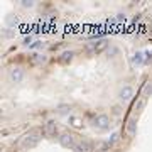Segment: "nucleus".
Here are the masks:
<instances>
[{
	"instance_id": "4468645a",
	"label": "nucleus",
	"mask_w": 152,
	"mask_h": 152,
	"mask_svg": "<svg viewBox=\"0 0 152 152\" xmlns=\"http://www.w3.org/2000/svg\"><path fill=\"white\" fill-rule=\"evenodd\" d=\"M144 105H145V100L142 98V100H140V102H139V103L135 105V110H137V112H140L142 108H144Z\"/></svg>"
},
{
	"instance_id": "39448f33",
	"label": "nucleus",
	"mask_w": 152,
	"mask_h": 152,
	"mask_svg": "<svg viewBox=\"0 0 152 152\" xmlns=\"http://www.w3.org/2000/svg\"><path fill=\"white\" fill-rule=\"evenodd\" d=\"M132 97H134V90H132V86H129V85H125L124 88L120 90V93H118V98L122 102H129Z\"/></svg>"
},
{
	"instance_id": "2eb2a0df",
	"label": "nucleus",
	"mask_w": 152,
	"mask_h": 152,
	"mask_svg": "<svg viewBox=\"0 0 152 152\" xmlns=\"http://www.w3.org/2000/svg\"><path fill=\"white\" fill-rule=\"evenodd\" d=\"M22 5H24V7H32V5H34V4H32V2H22Z\"/></svg>"
},
{
	"instance_id": "dca6fc26",
	"label": "nucleus",
	"mask_w": 152,
	"mask_h": 152,
	"mask_svg": "<svg viewBox=\"0 0 152 152\" xmlns=\"http://www.w3.org/2000/svg\"><path fill=\"white\" fill-rule=\"evenodd\" d=\"M31 41H32V39H31V36H29V37H26V39H24V44H29Z\"/></svg>"
},
{
	"instance_id": "20e7f679",
	"label": "nucleus",
	"mask_w": 152,
	"mask_h": 152,
	"mask_svg": "<svg viewBox=\"0 0 152 152\" xmlns=\"http://www.w3.org/2000/svg\"><path fill=\"white\" fill-rule=\"evenodd\" d=\"M9 78H10V81H12V83H21L22 78H24V71H22L21 68L10 69V73H9Z\"/></svg>"
},
{
	"instance_id": "1a4fd4ad",
	"label": "nucleus",
	"mask_w": 152,
	"mask_h": 152,
	"mask_svg": "<svg viewBox=\"0 0 152 152\" xmlns=\"http://www.w3.org/2000/svg\"><path fill=\"white\" fill-rule=\"evenodd\" d=\"M69 122H71V125H73V127H76V129H80V127L83 125V122H81L78 117H69Z\"/></svg>"
},
{
	"instance_id": "6e6552de",
	"label": "nucleus",
	"mask_w": 152,
	"mask_h": 152,
	"mask_svg": "<svg viewBox=\"0 0 152 152\" xmlns=\"http://www.w3.org/2000/svg\"><path fill=\"white\" fill-rule=\"evenodd\" d=\"M44 132L48 134L49 137H53V135H56V132H58V127H56L54 122H48L46 127H44Z\"/></svg>"
},
{
	"instance_id": "f8f14e48",
	"label": "nucleus",
	"mask_w": 152,
	"mask_h": 152,
	"mask_svg": "<svg viewBox=\"0 0 152 152\" xmlns=\"http://www.w3.org/2000/svg\"><path fill=\"white\" fill-rule=\"evenodd\" d=\"M134 63L135 64H142V54L140 53H137V54L134 56Z\"/></svg>"
},
{
	"instance_id": "0eeeda50",
	"label": "nucleus",
	"mask_w": 152,
	"mask_h": 152,
	"mask_svg": "<svg viewBox=\"0 0 152 152\" xmlns=\"http://www.w3.org/2000/svg\"><path fill=\"white\" fill-rule=\"evenodd\" d=\"M135 132H137V120H135V118H130L129 124H127V134H129V135H135Z\"/></svg>"
},
{
	"instance_id": "9b49d317",
	"label": "nucleus",
	"mask_w": 152,
	"mask_h": 152,
	"mask_svg": "<svg viewBox=\"0 0 152 152\" xmlns=\"http://www.w3.org/2000/svg\"><path fill=\"white\" fill-rule=\"evenodd\" d=\"M117 140H118V134H117V132H115V134L112 135V139H110V140H108V142H107V145H108V147H112V145L115 144Z\"/></svg>"
},
{
	"instance_id": "9d476101",
	"label": "nucleus",
	"mask_w": 152,
	"mask_h": 152,
	"mask_svg": "<svg viewBox=\"0 0 152 152\" xmlns=\"http://www.w3.org/2000/svg\"><path fill=\"white\" fill-rule=\"evenodd\" d=\"M7 24L10 27H15V26L19 24V21H17V17H7Z\"/></svg>"
},
{
	"instance_id": "f257e3e1",
	"label": "nucleus",
	"mask_w": 152,
	"mask_h": 152,
	"mask_svg": "<svg viewBox=\"0 0 152 152\" xmlns=\"http://www.w3.org/2000/svg\"><path fill=\"white\" fill-rule=\"evenodd\" d=\"M41 140V132L39 130H31L29 134H26L21 140V149L22 151H27L37 145V142Z\"/></svg>"
},
{
	"instance_id": "7ed1b4c3",
	"label": "nucleus",
	"mask_w": 152,
	"mask_h": 152,
	"mask_svg": "<svg viewBox=\"0 0 152 152\" xmlns=\"http://www.w3.org/2000/svg\"><path fill=\"white\" fill-rule=\"evenodd\" d=\"M95 127L100 129V130L110 129V118L107 117V115H98V117L95 118Z\"/></svg>"
},
{
	"instance_id": "f03ea898",
	"label": "nucleus",
	"mask_w": 152,
	"mask_h": 152,
	"mask_svg": "<svg viewBox=\"0 0 152 152\" xmlns=\"http://www.w3.org/2000/svg\"><path fill=\"white\" fill-rule=\"evenodd\" d=\"M59 142H61V145L63 147H66V149H75L76 147L75 137H73L71 134H63L61 137H59Z\"/></svg>"
},
{
	"instance_id": "423d86ee",
	"label": "nucleus",
	"mask_w": 152,
	"mask_h": 152,
	"mask_svg": "<svg viewBox=\"0 0 152 152\" xmlns=\"http://www.w3.org/2000/svg\"><path fill=\"white\" fill-rule=\"evenodd\" d=\"M91 149V145L86 142V140H81V142H76V147H75V151L76 152H88Z\"/></svg>"
},
{
	"instance_id": "ddd939ff",
	"label": "nucleus",
	"mask_w": 152,
	"mask_h": 152,
	"mask_svg": "<svg viewBox=\"0 0 152 152\" xmlns=\"http://www.w3.org/2000/svg\"><path fill=\"white\" fill-rule=\"evenodd\" d=\"M71 56H73V53H64V54H63V58H61V61H63V63H66L68 59L71 61Z\"/></svg>"
}]
</instances>
